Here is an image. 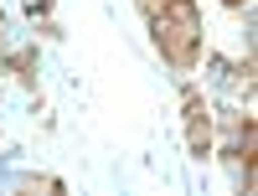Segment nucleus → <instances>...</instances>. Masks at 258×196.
Segmentation results:
<instances>
[{
    "label": "nucleus",
    "instance_id": "nucleus-1",
    "mask_svg": "<svg viewBox=\"0 0 258 196\" xmlns=\"http://www.w3.org/2000/svg\"><path fill=\"white\" fill-rule=\"evenodd\" d=\"M150 31H155V47L165 52V62L176 73H191L202 47V16H197V0H165L160 16H150Z\"/></svg>",
    "mask_w": 258,
    "mask_h": 196
},
{
    "label": "nucleus",
    "instance_id": "nucleus-2",
    "mask_svg": "<svg viewBox=\"0 0 258 196\" xmlns=\"http://www.w3.org/2000/svg\"><path fill=\"white\" fill-rule=\"evenodd\" d=\"M181 108H186V140H191V155H212V108L202 103L197 88L181 93Z\"/></svg>",
    "mask_w": 258,
    "mask_h": 196
}]
</instances>
